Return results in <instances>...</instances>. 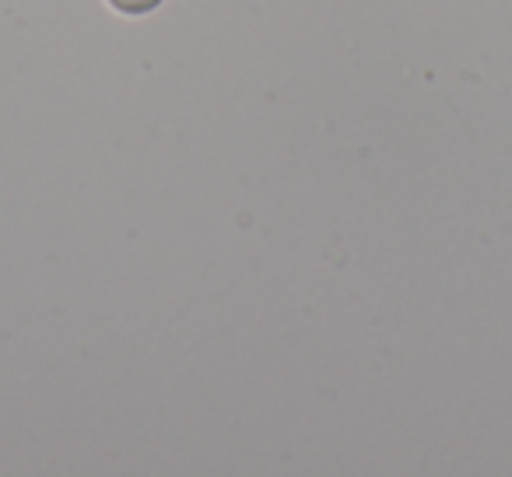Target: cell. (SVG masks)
<instances>
[{
  "label": "cell",
  "mask_w": 512,
  "mask_h": 477,
  "mask_svg": "<svg viewBox=\"0 0 512 477\" xmlns=\"http://www.w3.org/2000/svg\"><path fill=\"white\" fill-rule=\"evenodd\" d=\"M109 8L120 11V15H148V11H155L162 0H106Z\"/></svg>",
  "instance_id": "6da1fadb"
}]
</instances>
